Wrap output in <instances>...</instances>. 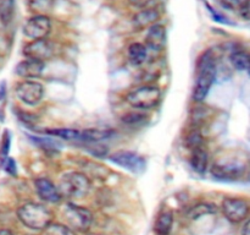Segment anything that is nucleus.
Here are the masks:
<instances>
[{
  "label": "nucleus",
  "instance_id": "1",
  "mask_svg": "<svg viewBox=\"0 0 250 235\" xmlns=\"http://www.w3.org/2000/svg\"><path fill=\"white\" fill-rule=\"evenodd\" d=\"M217 73L216 56L212 49L205 51L200 56L197 65V78H195L194 90H193V99L202 103L209 94L212 85L215 82Z\"/></svg>",
  "mask_w": 250,
  "mask_h": 235
},
{
  "label": "nucleus",
  "instance_id": "2",
  "mask_svg": "<svg viewBox=\"0 0 250 235\" xmlns=\"http://www.w3.org/2000/svg\"><path fill=\"white\" fill-rule=\"evenodd\" d=\"M17 217L24 227L32 230H44L53 223V212L41 203L28 202L17 210Z\"/></svg>",
  "mask_w": 250,
  "mask_h": 235
},
{
  "label": "nucleus",
  "instance_id": "3",
  "mask_svg": "<svg viewBox=\"0 0 250 235\" xmlns=\"http://www.w3.org/2000/svg\"><path fill=\"white\" fill-rule=\"evenodd\" d=\"M90 180L80 171H68L63 174L59 183V191L62 197L83 198L90 190Z\"/></svg>",
  "mask_w": 250,
  "mask_h": 235
},
{
  "label": "nucleus",
  "instance_id": "4",
  "mask_svg": "<svg viewBox=\"0 0 250 235\" xmlns=\"http://www.w3.org/2000/svg\"><path fill=\"white\" fill-rule=\"evenodd\" d=\"M161 91L156 86L144 85L132 90L126 95V102L138 110H149L158 107L161 102Z\"/></svg>",
  "mask_w": 250,
  "mask_h": 235
},
{
  "label": "nucleus",
  "instance_id": "5",
  "mask_svg": "<svg viewBox=\"0 0 250 235\" xmlns=\"http://www.w3.org/2000/svg\"><path fill=\"white\" fill-rule=\"evenodd\" d=\"M62 217L66 225L73 232H88L93 223L92 212L88 208L73 203L65 205V207L62 208Z\"/></svg>",
  "mask_w": 250,
  "mask_h": 235
},
{
  "label": "nucleus",
  "instance_id": "6",
  "mask_svg": "<svg viewBox=\"0 0 250 235\" xmlns=\"http://www.w3.org/2000/svg\"><path fill=\"white\" fill-rule=\"evenodd\" d=\"M246 164L238 159H221L211 166V175L217 180L232 181L237 180L243 175Z\"/></svg>",
  "mask_w": 250,
  "mask_h": 235
},
{
  "label": "nucleus",
  "instance_id": "7",
  "mask_svg": "<svg viewBox=\"0 0 250 235\" xmlns=\"http://www.w3.org/2000/svg\"><path fill=\"white\" fill-rule=\"evenodd\" d=\"M15 93L26 105H37L43 99L44 87L38 81L24 80L16 86Z\"/></svg>",
  "mask_w": 250,
  "mask_h": 235
},
{
  "label": "nucleus",
  "instance_id": "8",
  "mask_svg": "<svg viewBox=\"0 0 250 235\" xmlns=\"http://www.w3.org/2000/svg\"><path fill=\"white\" fill-rule=\"evenodd\" d=\"M110 161L121 168L129 170L131 173L139 174L146 169V158L136 152L131 151H119L110 156Z\"/></svg>",
  "mask_w": 250,
  "mask_h": 235
},
{
  "label": "nucleus",
  "instance_id": "9",
  "mask_svg": "<svg viewBox=\"0 0 250 235\" xmlns=\"http://www.w3.org/2000/svg\"><path fill=\"white\" fill-rule=\"evenodd\" d=\"M222 212L231 223H241L248 217L250 206L243 198L226 197L222 201Z\"/></svg>",
  "mask_w": 250,
  "mask_h": 235
},
{
  "label": "nucleus",
  "instance_id": "10",
  "mask_svg": "<svg viewBox=\"0 0 250 235\" xmlns=\"http://www.w3.org/2000/svg\"><path fill=\"white\" fill-rule=\"evenodd\" d=\"M55 54V44L48 38L34 39L27 43L23 48V55L28 59H34L45 63Z\"/></svg>",
  "mask_w": 250,
  "mask_h": 235
},
{
  "label": "nucleus",
  "instance_id": "11",
  "mask_svg": "<svg viewBox=\"0 0 250 235\" xmlns=\"http://www.w3.org/2000/svg\"><path fill=\"white\" fill-rule=\"evenodd\" d=\"M51 32V20L46 15H34L28 19L23 26V34L27 38L43 39Z\"/></svg>",
  "mask_w": 250,
  "mask_h": 235
},
{
  "label": "nucleus",
  "instance_id": "12",
  "mask_svg": "<svg viewBox=\"0 0 250 235\" xmlns=\"http://www.w3.org/2000/svg\"><path fill=\"white\" fill-rule=\"evenodd\" d=\"M34 186H36V191L39 197L45 201V202L58 203L62 198L60 191H59V188L55 186V184L50 179L38 178L34 181Z\"/></svg>",
  "mask_w": 250,
  "mask_h": 235
},
{
  "label": "nucleus",
  "instance_id": "13",
  "mask_svg": "<svg viewBox=\"0 0 250 235\" xmlns=\"http://www.w3.org/2000/svg\"><path fill=\"white\" fill-rule=\"evenodd\" d=\"M166 44V28L163 24H155L149 27L146 37V47L153 51L164 50Z\"/></svg>",
  "mask_w": 250,
  "mask_h": 235
},
{
  "label": "nucleus",
  "instance_id": "14",
  "mask_svg": "<svg viewBox=\"0 0 250 235\" xmlns=\"http://www.w3.org/2000/svg\"><path fill=\"white\" fill-rule=\"evenodd\" d=\"M44 68H45V63L43 61L26 58L21 63L17 64L16 73L20 77L32 80V78H38L43 73Z\"/></svg>",
  "mask_w": 250,
  "mask_h": 235
},
{
  "label": "nucleus",
  "instance_id": "15",
  "mask_svg": "<svg viewBox=\"0 0 250 235\" xmlns=\"http://www.w3.org/2000/svg\"><path fill=\"white\" fill-rule=\"evenodd\" d=\"M159 19H160V14L156 9H143L138 14L134 15L132 22L136 29H144L155 24Z\"/></svg>",
  "mask_w": 250,
  "mask_h": 235
},
{
  "label": "nucleus",
  "instance_id": "16",
  "mask_svg": "<svg viewBox=\"0 0 250 235\" xmlns=\"http://www.w3.org/2000/svg\"><path fill=\"white\" fill-rule=\"evenodd\" d=\"M190 166L198 174H204L209 166V153L204 146H199L192 149Z\"/></svg>",
  "mask_w": 250,
  "mask_h": 235
},
{
  "label": "nucleus",
  "instance_id": "17",
  "mask_svg": "<svg viewBox=\"0 0 250 235\" xmlns=\"http://www.w3.org/2000/svg\"><path fill=\"white\" fill-rule=\"evenodd\" d=\"M173 225V214L170 211H164L156 218L154 230L158 235H170Z\"/></svg>",
  "mask_w": 250,
  "mask_h": 235
},
{
  "label": "nucleus",
  "instance_id": "18",
  "mask_svg": "<svg viewBox=\"0 0 250 235\" xmlns=\"http://www.w3.org/2000/svg\"><path fill=\"white\" fill-rule=\"evenodd\" d=\"M146 58H148V48L146 44L136 42L128 47V59L133 65H142L146 63Z\"/></svg>",
  "mask_w": 250,
  "mask_h": 235
},
{
  "label": "nucleus",
  "instance_id": "19",
  "mask_svg": "<svg viewBox=\"0 0 250 235\" xmlns=\"http://www.w3.org/2000/svg\"><path fill=\"white\" fill-rule=\"evenodd\" d=\"M229 61L239 71L250 70V53L246 50H234L229 55Z\"/></svg>",
  "mask_w": 250,
  "mask_h": 235
},
{
  "label": "nucleus",
  "instance_id": "20",
  "mask_svg": "<svg viewBox=\"0 0 250 235\" xmlns=\"http://www.w3.org/2000/svg\"><path fill=\"white\" fill-rule=\"evenodd\" d=\"M54 0H29L28 7L36 15H45L53 9Z\"/></svg>",
  "mask_w": 250,
  "mask_h": 235
},
{
  "label": "nucleus",
  "instance_id": "21",
  "mask_svg": "<svg viewBox=\"0 0 250 235\" xmlns=\"http://www.w3.org/2000/svg\"><path fill=\"white\" fill-rule=\"evenodd\" d=\"M42 235H76L71 228L60 223H50L44 230Z\"/></svg>",
  "mask_w": 250,
  "mask_h": 235
},
{
  "label": "nucleus",
  "instance_id": "22",
  "mask_svg": "<svg viewBox=\"0 0 250 235\" xmlns=\"http://www.w3.org/2000/svg\"><path fill=\"white\" fill-rule=\"evenodd\" d=\"M216 212V207L214 205H210V203H199V205H195L194 207L190 208V211L188 212V215L192 219H197V218L202 217L205 214H211V213Z\"/></svg>",
  "mask_w": 250,
  "mask_h": 235
},
{
  "label": "nucleus",
  "instance_id": "23",
  "mask_svg": "<svg viewBox=\"0 0 250 235\" xmlns=\"http://www.w3.org/2000/svg\"><path fill=\"white\" fill-rule=\"evenodd\" d=\"M32 141L37 144L38 147L43 149H48V151H56L60 147V144L56 141H54L51 137H34L31 136Z\"/></svg>",
  "mask_w": 250,
  "mask_h": 235
},
{
  "label": "nucleus",
  "instance_id": "24",
  "mask_svg": "<svg viewBox=\"0 0 250 235\" xmlns=\"http://www.w3.org/2000/svg\"><path fill=\"white\" fill-rule=\"evenodd\" d=\"M146 115L143 113H128L126 117H124V122L131 125V126H138L142 125L146 120Z\"/></svg>",
  "mask_w": 250,
  "mask_h": 235
},
{
  "label": "nucleus",
  "instance_id": "25",
  "mask_svg": "<svg viewBox=\"0 0 250 235\" xmlns=\"http://www.w3.org/2000/svg\"><path fill=\"white\" fill-rule=\"evenodd\" d=\"M10 143H11L10 134L9 131H5L4 136H2L1 148H0V159H1L2 163L7 159V154H9V151H10Z\"/></svg>",
  "mask_w": 250,
  "mask_h": 235
},
{
  "label": "nucleus",
  "instance_id": "26",
  "mask_svg": "<svg viewBox=\"0 0 250 235\" xmlns=\"http://www.w3.org/2000/svg\"><path fill=\"white\" fill-rule=\"evenodd\" d=\"M249 0H224L225 5L229 9H233V10H238L241 11L244 6L247 5Z\"/></svg>",
  "mask_w": 250,
  "mask_h": 235
},
{
  "label": "nucleus",
  "instance_id": "27",
  "mask_svg": "<svg viewBox=\"0 0 250 235\" xmlns=\"http://www.w3.org/2000/svg\"><path fill=\"white\" fill-rule=\"evenodd\" d=\"M205 5H207V7H208V9H209L210 14H211V16L214 17L215 21L221 22V24H231V22L229 21V19H226V17H225L224 15H221V14H220V12H217L216 10H215L214 7L210 6L209 4H205Z\"/></svg>",
  "mask_w": 250,
  "mask_h": 235
},
{
  "label": "nucleus",
  "instance_id": "28",
  "mask_svg": "<svg viewBox=\"0 0 250 235\" xmlns=\"http://www.w3.org/2000/svg\"><path fill=\"white\" fill-rule=\"evenodd\" d=\"M4 165H5V170L7 171L9 174H11V175H15L16 174V163H15V161L12 158H7L6 161L4 162Z\"/></svg>",
  "mask_w": 250,
  "mask_h": 235
},
{
  "label": "nucleus",
  "instance_id": "29",
  "mask_svg": "<svg viewBox=\"0 0 250 235\" xmlns=\"http://www.w3.org/2000/svg\"><path fill=\"white\" fill-rule=\"evenodd\" d=\"M150 1L151 0H128V2L131 5H133V6H136V7H143V9Z\"/></svg>",
  "mask_w": 250,
  "mask_h": 235
},
{
  "label": "nucleus",
  "instance_id": "30",
  "mask_svg": "<svg viewBox=\"0 0 250 235\" xmlns=\"http://www.w3.org/2000/svg\"><path fill=\"white\" fill-rule=\"evenodd\" d=\"M239 12H241V15L244 17V19L250 21V0L248 2H247L246 6H244L243 9H242Z\"/></svg>",
  "mask_w": 250,
  "mask_h": 235
},
{
  "label": "nucleus",
  "instance_id": "31",
  "mask_svg": "<svg viewBox=\"0 0 250 235\" xmlns=\"http://www.w3.org/2000/svg\"><path fill=\"white\" fill-rule=\"evenodd\" d=\"M242 235H250V219L243 225V229H242Z\"/></svg>",
  "mask_w": 250,
  "mask_h": 235
},
{
  "label": "nucleus",
  "instance_id": "32",
  "mask_svg": "<svg viewBox=\"0 0 250 235\" xmlns=\"http://www.w3.org/2000/svg\"><path fill=\"white\" fill-rule=\"evenodd\" d=\"M0 235H15V234L9 229H0Z\"/></svg>",
  "mask_w": 250,
  "mask_h": 235
},
{
  "label": "nucleus",
  "instance_id": "33",
  "mask_svg": "<svg viewBox=\"0 0 250 235\" xmlns=\"http://www.w3.org/2000/svg\"><path fill=\"white\" fill-rule=\"evenodd\" d=\"M87 235H97V234H87Z\"/></svg>",
  "mask_w": 250,
  "mask_h": 235
},
{
  "label": "nucleus",
  "instance_id": "34",
  "mask_svg": "<svg viewBox=\"0 0 250 235\" xmlns=\"http://www.w3.org/2000/svg\"><path fill=\"white\" fill-rule=\"evenodd\" d=\"M248 72H249V75H250V70H249V71H248Z\"/></svg>",
  "mask_w": 250,
  "mask_h": 235
},
{
  "label": "nucleus",
  "instance_id": "35",
  "mask_svg": "<svg viewBox=\"0 0 250 235\" xmlns=\"http://www.w3.org/2000/svg\"><path fill=\"white\" fill-rule=\"evenodd\" d=\"M249 180H250V175H249Z\"/></svg>",
  "mask_w": 250,
  "mask_h": 235
}]
</instances>
